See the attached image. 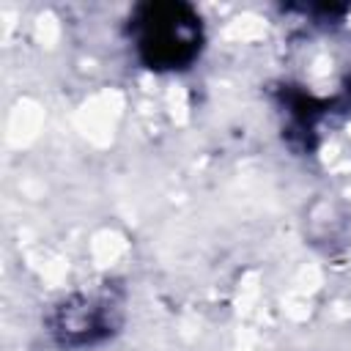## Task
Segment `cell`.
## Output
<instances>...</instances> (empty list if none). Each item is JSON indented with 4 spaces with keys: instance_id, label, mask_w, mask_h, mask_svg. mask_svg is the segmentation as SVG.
<instances>
[{
    "instance_id": "obj_1",
    "label": "cell",
    "mask_w": 351,
    "mask_h": 351,
    "mask_svg": "<svg viewBox=\"0 0 351 351\" xmlns=\"http://www.w3.org/2000/svg\"><path fill=\"white\" fill-rule=\"evenodd\" d=\"M129 38L151 71H181L203 49V25L186 3H143L129 16Z\"/></svg>"
},
{
    "instance_id": "obj_2",
    "label": "cell",
    "mask_w": 351,
    "mask_h": 351,
    "mask_svg": "<svg viewBox=\"0 0 351 351\" xmlns=\"http://www.w3.org/2000/svg\"><path fill=\"white\" fill-rule=\"evenodd\" d=\"M123 318L121 296L112 288L93 293H74L63 299L47 318L52 337L66 348L93 346L118 332Z\"/></svg>"
}]
</instances>
